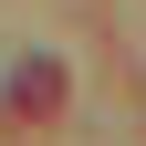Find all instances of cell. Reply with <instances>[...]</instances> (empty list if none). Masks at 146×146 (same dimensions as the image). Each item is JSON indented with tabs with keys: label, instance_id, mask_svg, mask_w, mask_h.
Here are the masks:
<instances>
[{
	"label": "cell",
	"instance_id": "1",
	"mask_svg": "<svg viewBox=\"0 0 146 146\" xmlns=\"http://www.w3.org/2000/svg\"><path fill=\"white\" fill-rule=\"evenodd\" d=\"M73 94V73L52 63V52H31V63H11V84H0V125H52Z\"/></svg>",
	"mask_w": 146,
	"mask_h": 146
}]
</instances>
